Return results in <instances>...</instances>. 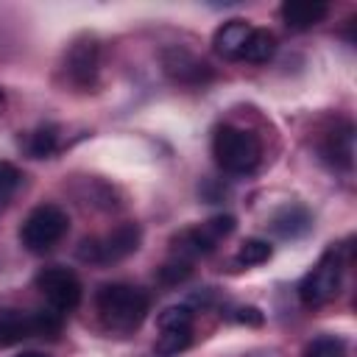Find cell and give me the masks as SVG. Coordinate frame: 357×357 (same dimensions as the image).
I'll return each instance as SVG.
<instances>
[{"instance_id":"cell-18","label":"cell","mask_w":357,"mask_h":357,"mask_svg":"<svg viewBox=\"0 0 357 357\" xmlns=\"http://www.w3.org/2000/svg\"><path fill=\"white\" fill-rule=\"evenodd\" d=\"M304 357H349L346 340L337 335H321L304 346Z\"/></svg>"},{"instance_id":"cell-22","label":"cell","mask_w":357,"mask_h":357,"mask_svg":"<svg viewBox=\"0 0 357 357\" xmlns=\"http://www.w3.org/2000/svg\"><path fill=\"white\" fill-rule=\"evenodd\" d=\"M20 184H22V173L11 162L0 159V209L11 201V195L20 190Z\"/></svg>"},{"instance_id":"cell-21","label":"cell","mask_w":357,"mask_h":357,"mask_svg":"<svg viewBox=\"0 0 357 357\" xmlns=\"http://www.w3.org/2000/svg\"><path fill=\"white\" fill-rule=\"evenodd\" d=\"M192 273V262H187V259H181V257H173L170 262H165L159 271H156V279L162 282V284H178V282H184L187 276Z\"/></svg>"},{"instance_id":"cell-16","label":"cell","mask_w":357,"mask_h":357,"mask_svg":"<svg viewBox=\"0 0 357 357\" xmlns=\"http://www.w3.org/2000/svg\"><path fill=\"white\" fill-rule=\"evenodd\" d=\"M192 343V329H159V337L153 343L156 357H176Z\"/></svg>"},{"instance_id":"cell-12","label":"cell","mask_w":357,"mask_h":357,"mask_svg":"<svg viewBox=\"0 0 357 357\" xmlns=\"http://www.w3.org/2000/svg\"><path fill=\"white\" fill-rule=\"evenodd\" d=\"M310 226H312V215L301 204H287V206L276 209L271 218V231L276 237H284V240H296V237L307 234Z\"/></svg>"},{"instance_id":"cell-23","label":"cell","mask_w":357,"mask_h":357,"mask_svg":"<svg viewBox=\"0 0 357 357\" xmlns=\"http://www.w3.org/2000/svg\"><path fill=\"white\" fill-rule=\"evenodd\" d=\"M234 312H237L234 318H237V321H243V324H254V326H257V324H262V312H259L257 307H237Z\"/></svg>"},{"instance_id":"cell-8","label":"cell","mask_w":357,"mask_h":357,"mask_svg":"<svg viewBox=\"0 0 357 357\" xmlns=\"http://www.w3.org/2000/svg\"><path fill=\"white\" fill-rule=\"evenodd\" d=\"M98 67H100V47L92 36H81L70 45L64 53V73L67 81L78 89H89L98 81Z\"/></svg>"},{"instance_id":"cell-10","label":"cell","mask_w":357,"mask_h":357,"mask_svg":"<svg viewBox=\"0 0 357 357\" xmlns=\"http://www.w3.org/2000/svg\"><path fill=\"white\" fill-rule=\"evenodd\" d=\"M251 31H254V25L245 22V20H229V22H223L215 31V36H212L215 53L220 59H229V61L243 59V50H245V42H248Z\"/></svg>"},{"instance_id":"cell-5","label":"cell","mask_w":357,"mask_h":357,"mask_svg":"<svg viewBox=\"0 0 357 357\" xmlns=\"http://www.w3.org/2000/svg\"><path fill=\"white\" fill-rule=\"evenodd\" d=\"M70 229V218L61 206L56 204H39L28 212V218L20 226V240L28 251L33 254H45L50 251Z\"/></svg>"},{"instance_id":"cell-1","label":"cell","mask_w":357,"mask_h":357,"mask_svg":"<svg viewBox=\"0 0 357 357\" xmlns=\"http://www.w3.org/2000/svg\"><path fill=\"white\" fill-rule=\"evenodd\" d=\"M95 307H98V315L106 329L131 335L134 329L142 326V321L151 310V298L142 287H134L126 282H112L98 290Z\"/></svg>"},{"instance_id":"cell-24","label":"cell","mask_w":357,"mask_h":357,"mask_svg":"<svg viewBox=\"0 0 357 357\" xmlns=\"http://www.w3.org/2000/svg\"><path fill=\"white\" fill-rule=\"evenodd\" d=\"M17 357H45V354H39V351H22V354H17Z\"/></svg>"},{"instance_id":"cell-25","label":"cell","mask_w":357,"mask_h":357,"mask_svg":"<svg viewBox=\"0 0 357 357\" xmlns=\"http://www.w3.org/2000/svg\"><path fill=\"white\" fill-rule=\"evenodd\" d=\"M3 109H6V95H3V89H0V114H3Z\"/></svg>"},{"instance_id":"cell-17","label":"cell","mask_w":357,"mask_h":357,"mask_svg":"<svg viewBox=\"0 0 357 357\" xmlns=\"http://www.w3.org/2000/svg\"><path fill=\"white\" fill-rule=\"evenodd\" d=\"M56 148H59V131H56V126H39V128H33V131L28 134V139H25V151H28L33 159H45V156H50Z\"/></svg>"},{"instance_id":"cell-19","label":"cell","mask_w":357,"mask_h":357,"mask_svg":"<svg viewBox=\"0 0 357 357\" xmlns=\"http://www.w3.org/2000/svg\"><path fill=\"white\" fill-rule=\"evenodd\" d=\"M271 254H273V248H271L268 240L248 237V240H243V245L237 248V262H240V265H262V262L271 259Z\"/></svg>"},{"instance_id":"cell-20","label":"cell","mask_w":357,"mask_h":357,"mask_svg":"<svg viewBox=\"0 0 357 357\" xmlns=\"http://www.w3.org/2000/svg\"><path fill=\"white\" fill-rule=\"evenodd\" d=\"M159 329H192V310L187 304H176L159 312L156 318Z\"/></svg>"},{"instance_id":"cell-11","label":"cell","mask_w":357,"mask_h":357,"mask_svg":"<svg viewBox=\"0 0 357 357\" xmlns=\"http://www.w3.org/2000/svg\"><path fill=\"white\" fill-rule=\"evenodd\" d=\"M282 22L293 31H310L318 22H324V17L329 14V6L321 0H287L279 8Z\"/></svg>"},{"instance_id":"cell-7","label":"cell","mask_w":357,"mask_h":357,"mask_svg":"<svg viewBox=\"0 0 357 357\" xmlns=\"http://www.w3.org/2000/svg\"><path fill=\"white\" fill-rule=\"evenodd\" d=\"M33 282H36V290L45 296L47 307L56 310V312H61V315L64 312H73L81 304L84 287H81V279L70 268H61V265L42 268Z\"/></svg>"},{"instance_id":"cell-13","label":"cell","mask_w":357,"mask_h":357,"mask_svg":"<svg viewBox=\"0 0 357 357\" xmlns=\"http://www.w3.org/2000/svg\"><path fill=\"white\" fill-rule=\"evenodd\" d=\"M321 153H324V159H326L332 167L349 170L351 162H354V128L346 123V126L329 131L326 139L321 142Z\"/></svg>"},{"instance_id":"cell-9","label":"cell","mask_w":357,"mask_h":357,"mask_svg":"<svg viewBox=\"0 0 357 357\" xmlns=\"http://www.w3.org/2000/svg\"><path fill=\"white\" fill-rule=\"evenodd\" d=\"M162 67H165V73H167L173 81H178V84H204V81L212 78L209 64L201 61V59H195V56H192L190 50H184V47H167V50L162 53Z\"/></svg>"},{"instance_id":"cell-2","label":"cell","mask_w":357,"mask_h":357,"mask_svg":"<svg viewBox=\"0 0 357 357\" xmlns=\"http://www.w3.org/2000/svg\"><path fill=\"white\" fill-rule=\"evenodd\" d=\"M212 156L223 173L248 176L262 162V142L254 131L226 123L212 137Z\"/></svg>"},{"instance_id":"cell-6","label":"cell","mask_w":357,"mask_h":357,"mask_svg":"<svg viewBox=\"0 0 357 357\" xmlns=\"http://www.w3.org/2000/svg\"><path fill=\"white\" fill-rule=\"evenodd\" d=\"M237 220L231 215H215L209 220H204L201 226H190V229H181L176 237H173V254L192 262L195 257H204V254H212L218 248L220 240H226L231 231H234Z\"/></svg>"},{"instance_id":"cell-14","label":"cell","mask_w":357,"mask_h":357,"mask_svg":"<svg viewBox=\"0 0 357 357\" xmlns=\"http://www.w3.org/2000/svg\"><path fill=\"white\" fill-rule=\"evenodd\" d=\"M28 337H36L33 310H0V346H17Z\"/></svg>"},{"instance_id":"cell-15","label":"cell","mask_w":357,"mask_h":357,"mask_svg":"<svg viewBox=\"0 0 357 357\" xmlns=\"http://www.w3.org/2000/svg\"><path fill=\"white\" fill-rule=\"evenodd\" d=\"M273 53H276V36H273V31L254 28L251 36H248V42H245L243 59L251 61V64H265V61L273 59Z\"/></svg>"},{"instance_id":"cell-4","label":"cell","mask_w":357,"mask_h":357,"mask_svg":"<svg viewBox=\"0 0 357 357\" xmlns=\"http://www.w3.org/2000/svg\"><path fill=\"white\" fill-rule=\"evenodd\" d=\"M142 243V229L139 223H120L112 231L100 237H86L78 245V259L92 262V265H112L126 257H131Z\"/></svg>"},{"instance_id":"cell-3","label":"cell","mask_w":357,"mask_h":357,"mask_svg":"<svg viewBox=\"0 0 357 357\" xmlns=\"http://www.w3.org/2000/svg\"><path fill=\"white\" fill-rule=\"evenodd\" d=\"M340 279H343V248L329 245L321 259L312 265V271L298 282V298L304 307H321L332 301L340 293Z\"/></svg>"}]
</instances>
